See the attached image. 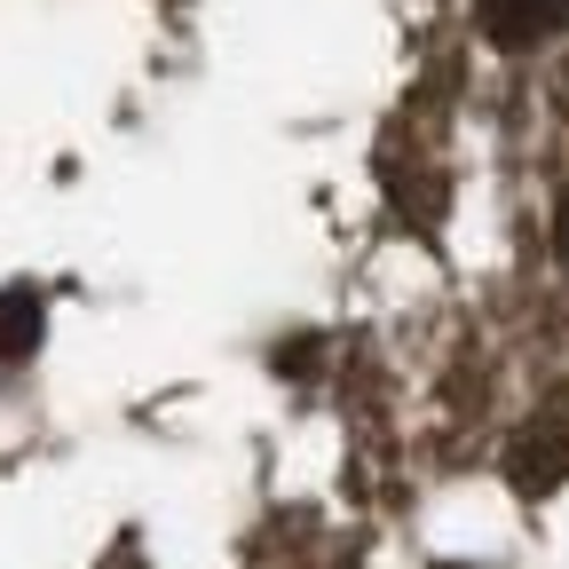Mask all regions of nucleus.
<instances>
[{
	"label": "nucleus",
	"instance_id": "f257e3e1",
	"mask_svg": "<svg viewBox=\"0 0 569 569\" xmlns=\"http://www.w3.org/2000/svg\"><path fill=\"white\" fill-rule=\"evenodd\" d=\"M490 48H538L569 24V0H475Z\"/></svg>",
	"mask_w": 569,
	"mask_h": 569
},
{
	"label": "nucleus",
	"instance_id": "f03ea898",
	"mask_svg": "<svg viewBox=\"0 0 569 569\" xmlns=\"http://www.w3.org/2000/svg\"><path fill=\"white\" fill-rule=\"evenodd\" d=\"M507 475L538 498V490H553L561 475H569V436H561V427H530V436L515 443V459H507Z\"/></svg>",
	"mask_w": 569,
	"mask_h": 569
},
{
	"label": "nucleus",
	"instance_id": "7ed1b4c3",
	"mask_svg": "<svg viewBox=\"0 0 569 569\" xmlns=\"http://www.w3.org/2000/svg\"><path fill=\"white\" fill-rule=\"evenodd\" d=\"M40 293L32 284H9V293H0V356H9V365H24V356L40 348Z\"/></svg>",
	"mask_w": 569,
	"mask_h": 569
},
{
	"label": "nucleus",
	"instance_id": "20e7f679",
	"mask_svg": "<svg viewBox=\"0 0 569 569\" xmlns=\"http://www.w3.org/2000/svg\"><path fill=\"white\" fill-rule=\"evenodd\" d=\"M553 253H561V261H569V190H561V198H553Z\"/></svg>",
	"mask_w": 569,
	"mask_h": 569
}]
</instances>
